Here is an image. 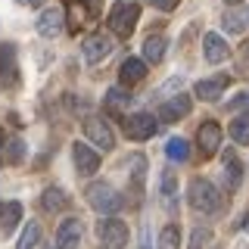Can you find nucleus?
I'll return each mask as SVG.
<instances>
[{
	"instance_id": "4",
	"label": "nucleus",
	"mask_w": 249,
	"mask_h": 249,
	"mask_svg": "<svg viewBox=\"0 0 249 249\" xmlns=\"http://www.w3.org/2000/svg\"><path fill=\"white\" fill-rule=\"evenodd\" d=\"M97 233H100V243H103L106 249H124L128 246V224L124 221H119V218H103L100 221V228H97Z\"/></svg>"
},
{
	"instance_id": "15",
	"label": "nucleus",
	"mask_w": 249,
	"mask_h": 249,
	"mask_svg": "<svg viewBox=\"0 0 249 249\" xmlns=\"http://www.w3.org/2000/svg\"><path fill=\"white\" fill-rule=\"evenodd\" d=\"M81 240V221L78 218H66L56 231V249H75Z\"/></svg>"
},
{
	"instance_id": "24",
	"label": "nucleus",
	"mask_w": 249,
	"mask_h": 249,
	"mask_svg": "<svg viewBox=\"0 0 249 249\" xmlns=\"http://www.w3.org/2000/svg\"><path fill=\"white\" fill-rule=\"evenodd\" d=\"M165 156L171 162H187V159H190V146H187L184 137H171L165 143Z\"/></svg>"
},
{
	"instance_id": "6",
	"label": "nucleus",
	"mask_w": 249,
	"mask_h": 249,
	"mask_svg": "<svg viewBox=\"0 0 249 249\" xmlns=\"http://www.w3.org/2000/svg\"><path fill=\"white\" fill-rule=\"evenodd\" d=\"M19 84V62H16V47L0 44V88H16Z\"/></svg>"
},
{
	"instance_id": "9",
	"label": "nucleus",
	"mask_w": 249,
	"mask_h": 249,
	"mask_svg": "<svg viewBox=\"0 0 249 249\" xmlns=\"http://www.w3.org/2000/svg\"><path fill=\"white\" fill-rule=\"evenodd\" d=\"M196 143H199V156H206V159L218 153V143H221V128H218V122H202L199 124Z\"/></svg>"
},
{
	"instance_id": "31",
	"label": "nucleus",
	"mask_w": 249,
	"mask_h": 249,
	"mask_svg": "<svg viewBox=\"0 0 249 249\" xmlns=\"http://www.w3.org/2000/svg\"><path fill=\"white\" fill-rule=\"evenodd\" d=\"M146 3H150V6H156V10H175V6L178 3H181V0H146Z\"/></svg>"
},
{
	"instance_id": "11",
	"label": "nucleus",
	"mask_w": 249,
	"mask_h": 249,
	"mask_svg": "<svg viewBox=\"0 0 249 249\" xmlns=\"http://www.w3.org/2000/svg\"><path fill=\"white\" fill-rule=\"evenodd\" d=\"M159 202H162V209H165L168 215H175L178 212V178H175V171H162V184H159Z\"/></svg>"
},
{
	"instance_id": "27",
	"label": "nucleus",
	"mask_w": 249,
	"mask_h": 249,
	"mask_svg": "<svg viewBox=\"0 0 249 249\" xmlns=\"http://www.w3.org/2000/svg\"><path fill=\"white\" fill-rule=\"evenodd\" d=\"M178 243H181V228L178 224H165L159 233V249H178Z\"/></svg>"
},
{
	"instance_id": "12",
	"label": "nucleus",
	"mask_w": 249,
	"mask_h": 249,
	"mask_svg": "<svg viewBox=\"0 0 249 249\" xmlns=\"http://www.w3.org/2000/svg\"><path fill=\"white\" fill-rule=\"evenodd\" d=\"M72 162L78 168V175H93L100 168V153H93L88 143H75L72 146Z\"/></svg>"
},
{
	"instance_id": "1",
	"label": "nucleus",
	"mask_w": 249,
	"mask_h": 249,
	"mask_svg": "<svg viewBox=\"0 0 249 249\" xmlns=\"http://www.w3.org/2000/svg\"><path fill=\"white\" fill-rule=\"evenodd\" d=\"M187 199H190V206L196 209V212H206V215H215L218 209H221V193H218V187L212 181H206V178H193L190 187H187Z\"/></svg>"
},
{
	"instance_id": "35",
	"label": "nucleus",
	"mask_w": 249,
	"mask_h": 249,
	"mask_svg": "<svg viewBox=\"0 0 249 249\" xmlns=\"http://www.w3.org/2000/svg\"><path fill=\"white\" fill-rule=\"evenodd\" d=\"M246 53H249V44H246Z\"/></svg>"
},
{
	"instance_id": "14",
	"label": "nucleus",
	"mask_w": 249,
	"mask_h": 249,
	"mask_svg": "<svg viewBox=\"0 0 249 249\" xmlns=\"http://www.w3.org/2000/svg\"><path fill=\"white\" fill-rule=\"evenodd\" d=\"M231 78L228 75H215V78H202V81H196V93L199 100H206V103H215L218 97H221L224 90H228Z\"/></svg>"
},
{
	"instance_id": "34",
	"label": "nucleus",
	"mask_w": 249,
	"mask_h": 249,
	"mask_svg": "<svg viewBox=\"0 0 249 249\" xmlns=\"http://www.w3.org/2000/svg\"><path fill=\"white\" fill-rule=\"evenodd\" d=\"M224 3H231V6H237V3H240V0H224Z\"/></svg>"
},
{
	"instance_id": "17",
	"label": "nucleus",
	"mask_w": 249,
	"mask_h": 249,
	"mask_svg": "<svg viewBox=\"0 0 249 249\" xmlns=\"http://www.w3.org/2000/svg\"><path fill=\"white\" fill-rule=\"evenodd\" d=\"M202 53H206V59L212 62V66H218V62L228 59V44H224V37H221V35L209 31V35L202 37Z\"/></svg>"
},
{
	"instance_id": "10",
	"label": "nucleus",
	"mask_w": 249,
	"mask_h": 249,
	"mask_svg": "<svg viewBox=\"0 0 249 249\" xmlns=\"http://www.w3.org/2000/svg\"><path fill=\"white\" fill-rule=\"evenodd\" d=\"M190 97L187 93H175V100H168V103H162L159 106V119L162 122H181L190 115Z\"/></svg>"
},
{
	"instance_id": "19",
	"label": "nucleus",
	"mask_w": 249,
	"mask_h": 249,
	"mask_svg": "<svg viewBox=\"0 0 249 249\" xmlns=\"http://www.w3.org/2000/svg\"><path fill=\"white\" fill-rule=\"evenodd\" d=\"M19 218H22L19 202H3L0 206V237H10V231L19 224Z\"/></svg>"
},
{
	"instance_id": "3",
	"label": "nucleus",
	"mask_w": 249,
	"mask_h": 249,
	"mask_svg": "<svg viewBox=\"0 0 249 249\" xmlns=\"http://www.w3.org/2000/svg\"><path fill=\"white\" fill-rule=\"evenodd\" d=\"M88 202H90V209H97L100 215H115L122 209V193H115L112 184L97 181V184L88 187Z\"/></svg>"
},
{
	"instance_id": "5",
	"label": "nucleus",
	"mask_w": 249,
	"mask_h": 249,
	"mask_svg": "<svg viewBox=\"0 0 249 249\" xmlns=\"http://www.w3.org/2000/svg\"><path fill=\"white\" fill-rule=\"evenodd\" d=\"M122 131H124V137H131V140H150L156 134V119L150 112L124 115V119H122Z\"/></svg>"
},
{
	"instance_id": "8",
	"label": "nucleus",
	"mask_w": 249,
	"mask_h": 249,
	"mask_svg": "<svg viewBox=\"0 0 249 249\" xmlns=\"http://www.w3.org/2000/svg\"><path fill=\"white\" fill-rule=\"evenodd\" d=\"M81 50H84V59L88 62H100V59H106L109 53H112V37L103 35V31H93V35L84 37Z\"/></svg>"
},
{
	"instance_id": "18",
	"label": "nucleus",
	"mask_w": 249,
	"mask_h": 249,
	"mask_svg": "<svg viewBox=\"0 0 249 249\" xmlns=\"http://www.w3.org/2000/svg\"><path fill=\"white\" fill-rule=\"evenodd\" d=\"M119 78H122V84L128 88V84H137V81H143L146 78V62L143 59H124L122 62V69H119Z\"/></svg>"
},
{
	"instance_id": "21",
	"label": "nucleus",
	"mask_w": 249,
	"mask_h": 249,
	"mask_svg": "<svg viewBox=\"0 0 249 249\" xmlns=\"http://www.w3.org/2000/svg\"><path fill=\"white\" fill-rule=\"evenodd\" d=\"M221 22H224V31H228V35H240V31H246V28H249V6L224 13Z\"/></svg>"
},
{
	"instance_id": "29",
	"label": "nucleus",
	"mask_w": 249,
	"mask_h": 249,
	"mask_svg": "<svg viewBox=\"0 0 249 249\" xmlns=\"http://www.w3.org/2000/svg\"><path fill=\"white\" fill-rule=\"evenodd\" d=\"M209 237H212V233H209L206 228H196V231H193V237H190V246H187V249H202V246L209 243Z\"/></svg>"
},
{
	"instance_id": "7",
	"label": "nucleus",
	"mask_w": 249,
	"mask_h": 249,
	"mask_svg": "<svg viewBox=\"0 0 249 249\" xmlns=\"http://www.w3.org/2000/svg\"><path fill=\"white\" fill-rule=\"evenodd\" d=\"M84 134H88L93 143L100 146V150L103 153H109L115 146V137H112V131H109V124L100 119V115H88V119H84Z\"/></svg>"
},
{
	"instance_id": "22",
	"label": "nucleus",
	"mask_w": 249,
	"mask_h": 249,
	"mask_svg": "<svg viewBox=\"0 0 249 249\" xmlns=\"http://www.w3.org/2000/svg\"><path fill=\"white\" fill-rule=\"evenodd\" d=\"M128 103H131V93H128V90H122V88L106 90V100H103L106 112H112V115H124V106H128Z\"/></svg>"
},
{
	"instance_id": "32",
	"label": "nucleus",
	"mask_w": 249,
	"mask_h": 249,
	"mask_svg": "<svg viewBox=\"0 0 249 249\" xmlns=\"http://www.w3.org/2000/svg\"><path fill=\"white\" fill-rule=\"evenodd\" d=\"M16 3H22V6H41L44 0H16Z\"/></svg>"
},
{
	"instance_id": "2",
	"label": "nucleus",
	"mask_w": 249,
	"mask_h": 249,
	"mask_svg": "<svg viewBox=\"0 0 249 249\" xmlns=\"http://www.w3.org/2000/svg\"><path fill=\"white\" fill-rule=\"evenodd\" d=\"M137 19H140L137 0H119V3L112 6V13H109V28H112L119 37H131Z\"/></svg>"
},
{
	"instance_id": "25",
	"label": "nucleus",
	"mask_w": 249,
	"mask_h": 249,
	"mask_svg": "<svg viewBox=\"0 0 249 249\" xmlns=\"http://www.w3.org/2000/svg\"><path fill=\"white\" fill-rule=\"evenodd\" d=\"M22 159H25V140L13 137L10 143H3V162H10V165H19Z\"/></svg>"
},
{
	"instance_id": "13",
	"label": "nucleus",
	"mask_w": 249,
	"mask_h": 249,
	"mask_svg": "<svg viewBox=\"0 0 249 249\" xmlns=\"http://www.w3.org/2000/svg\"><path fill=\"white\" fill-rule=\"evenodd\" d=\"M221 175H224V190H228V193L240 190L243 165H240V159H237V153H233V150H224V168H221Z\"/></svg>"
},
{
	"instance_id": "33",
	"label": "nucleus",
	"mask_w": 249,
	"mask_h": 249,
	"mask_svg": "<svg viewBox=\"0 0 249 249\" xmlns=\"http://www.w3.org/2000/svg\"><path fill=\"white\" fill-rule=\"evenodd\" d=\"M84 6H88L90 13H97V6H100V0H84Z\"/></svg>"
},
{
	"instance_id": "28",
	"label": "nucleus",
	"mask_w": 249,
	"mask_h": 249,
	"mask_svg": "<svg viewBox=\"0 0 249 249\" xmlns=\"http://www.w3.org/2000/svg\"><path fill=\"white\" fill-rule=\"evenodd\" d=\"M231 137L237 140V143H246L249 146V119H246V115H240V119L231 122Z\"/></svg>"
},
{
	"instance_id": "16",
	"label": "nucleus",
	"mask_w": 249,
	"mask_h": 249,
	"mask_svg": "<svg viewBox=\"0 0 249 249\" xmlns=\"http://www.w3.org/2000/svg\"><path fill=\"white\" fill-rule=\"evenodd\" d=\"M62 28V10L59 6H50V10H44L37 16V35L41 37H56Z\"/></svg>"
},
{
	"instance_id": "23",
	"label": "nucleus",
	"mask_w": 249,
	"mask_h": 249,
	"mask_svg": "<svg viewBox=\"0 0 249 249\" xmlns=\"http://www.w3.org/2000/svg\"><path fill=\"white\" fill-rule=\"evenodd\" d=\"M41 206L47 212H62V209H69V196L59 190V187H47L41 193Z\"/></svg>"
},
{
	"instance_id": "20",
	"label": "nucleus",
	"mask_w": 249,
	"mask_h": 249,
	"mask_svg": "<svg viewBox=\"0 0 249 249\" xmlns=\"http://www.w3.org/2000/svg\"><path fill=\"white\" fill-rule=\"evenodd\" d=\"M165 50H168V41L162 35H146V41H143V59L146 62H162Z\"/></svg>"
},
{
	"instance_id": "26",
	"label": "nucleus",
	"mask_w": 249,
	"mask_h": 249,
	"mask_svg": "<svg viewBox=\"0 0 249 249\" xmlns=\"http://www.w3.org/2000/svg\"><path fill=\"white\" fill-rule=\"evenodd\" d=\"M37 240H41V224L28 221L25 231H22V237H19V246H16V249H35Z\"/></svg>"
},
{
	"instance_id": "30",
	"label": "nucleus",
	"mask_w": 249,
	"mask_h": 249,
	"mask_svg": "<svg viewBox=\"0 0 249 249\" xmlns=\"http://www.w3.org/2000/svg\"><path fill=\"white\" fill-rule=\"evenodd\" d=\"M228 109H231V112H233V109H246V119H249V90H246V93H240L237 100H231Z\"/></svg>"
}]
</instances>
